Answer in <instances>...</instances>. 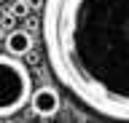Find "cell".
<instances>
[{
  "mask_svg": "<svg viewBox=\"0 0 129 123\" xmlns=\"http://www.w3.org/2000/svg\"><path fill=\"white\" fill-rule=\"evenodd\" d=\"M48 70L94 115L129 123V0H46Z\"/></svg>",
  "mask_w": 129,
  "mask_h": 123,
  "instance_id": "obj_1",
  "label": "cell"
},
{
  "mask_svg": "<svg viewBox=\"0 0 129 123\" xmlns=\"http://www.w3.org/2000/svg\"><path fill=\"white\" fill-rule=\"evenodd\" d=\"M32 75L19 56L3 54L0 56V118L8 120L22 112L32 99Z\"/></svg>",
  "mask_w": 129,
  "mask_h": 123,
  "instance_id": "obj_2",
  "label": "cell"
},
{
  "mask_svg": "<svg viewBox=\"0 0 129 123\" xmlns=\"http://www.w3.org/2000/svg\"><path fill=\"white\" fill-rule=\"evenodd\" d=\"M30 107H32V112L40 115V118H51V115H56V110H59V94H56L54 88L43 86V88H38L32 94Z\"/></svg>",
  "mask_w": 129,
  "mask_h": 123,
  "instance_id": "obj_3",
  "label": "cell"
},
{
  "mask_svg": "<svg viewBox=\"0 0 129 123\" xmlns=\"http://www.w3.org/2000/svg\"><path fill=\"white\" fill-rule=\"evenodd\" d=\"M6 51L11 56H24V54H30L32 51V35L27 30H19L16 27L14 32L6 35Z\"/></svg>",
  "mask_w": 129,
  "mask_h": 123,
  "instance_id": "obj_4",
  "label": "cell"
},
{
  "mask_svg": "<svg viewBox=\"0 0 129 123\" xmlns=\"http://www.w3.org/2000/svg\"><path fill=\"white\" fill-rule=\"evenodd\" d=\"M14 19H16V16L11 14V11H6V14H3V30H6V35L16 30V27H14Z\"/></svg>",
  "mask_w": 129,
  "mask_h": 123,
  "instance_id": "obj_5",
  "label": "cell"
},
{
  "mask_svg": "<svg viewBox=\"0 0 129 123\" xmlns=\"http://www.w3.org/2000/svg\"><path fill=\"white\" fill-rule=\"evenodd\" d=\"M43 123H48V120H43Z\"/></svg>",
  "mask_w": 129,
  "mask_h": 123,
  "instance_id": "obj_6",
  "label": "cell"
},
{
  "mask_svg": "<svg viewBox=\"0 0 129 123\" xmlns=\"http://www.w3.org/2000/svg\"><path fill=\"white\" fill-rule=\"evenodd\" d=\"M3 3H6V0H3Z\"/></svg>",
  "mask_w": 129,
  "mask_h": 123,
  "instance_id": "obj_7",
  "label": "cell"
}]
</instances>
